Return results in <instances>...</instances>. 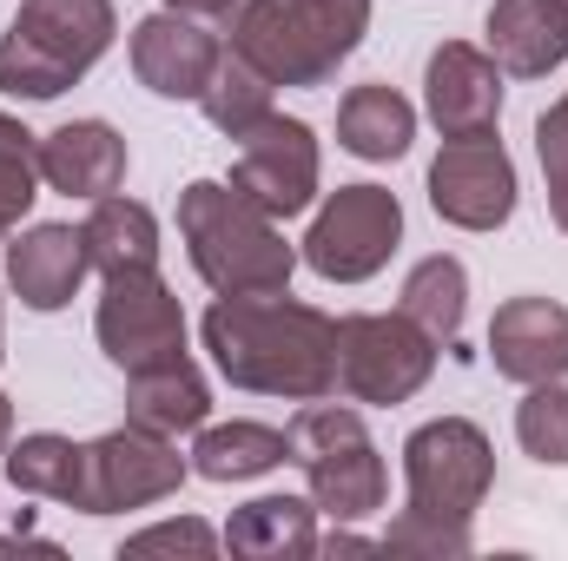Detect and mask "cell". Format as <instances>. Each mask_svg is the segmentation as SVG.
Returning a JSON list of instances; mask_svg holds the SVG:
<instances>
[{"instance_id":"obj_37","label":"cell","mask_w":568,"mask_h":561,"mask_svg":"<svg viewBox=\"0 0 568 561\" xmlns=\"http://www.w3.org/2000/svg\"><path fill=\"white\" fill-rule=\"evenodd\" d=\"M0 357H7V330H0Z\"/></svg>"},{"instance_id":"obj_14","label":"cell","mask_w":568,"mask_h":561,"mask_svg":"<svg viewBox=\"0 0 568 561\" xmlns=\"http://www.w3.org/2000/svg\"><path fill=\"white\" fill-rule=\"evenodd\" d=\"M219 60H225L219 33L205 20H192V13L159 7V13H145L133 27V73H140L145 93H159V100H199L205 80L219 73Z\"/></svg>"},{"instance_id":"obj_11","label":"cell","mask_w":568,"mask_h":561,"mask_svg":"<svg viewBox=\"0 0 568 561\" xmlns=\"http://www.w3.org/2000/svg\"><path fill=\"white\" fill-rule=\"evenodd\" d=\"M317 178H324V159H317V133L304 120H284V113H265L245 140H239V159H232V185L272 212V218H297L317 205Z\"/></svg>"},{"instance_id":"obj_2","label":"cell","mask_w":568,"mask_h":561,"mask_svg":"<svg viewBox=\"0 0 568 561\" xmlns=\"http://www.w3.org/2000/svg\"><path fill=\"white\" fill-rule=\"evenodd\" d=\"M179 238L192 272L219 297H272L291 290L297 252L284 245L278 218L258 212L232 178H192L179 192Z\"/></svg>"},{"instance_id":"obj_24","label":"cell","mask_w":568,"mask_h":561,"mask_svg":"<svg viewBox=\"0 0 568 561\" xmlns=\"http://www.w3.org/2000/svg\"><path fill=\"white\" fill-rule=\"evenodd\" d=\"M278 462H291V442L272 422H205L192 442V476L205 482H252V476H272Z\"/></svg>"},{"instance_id":"obj_25","label":"cell","mask_w":568,"mask_h":561,"mask_svg":"<svg viewBox=\"0 0 568 561\" xmlns=\"http://www.w3.org/2000/svg\"><path fill=\"white\" fill-rule=\"evenodd\" d=\"M7 482H13L20 496H40V502H67V509H80L87 442L53 436V429H33V436L7 442Z\"/></svg>"},{"instance_id":"obj_4","label":"cell","mask_w":568,"mask_h":561,"mask_svg":"<svg viewBox=\"0 0 568 561\" xmlns=\"http://www.w3.org/2000/svg\"><path fill=\"white\" fill-rule=\"evenodd\" d=\"M284 442H291V462H297L304 482H311L317 516H331V522H364V516L384 509L390 469H384L371 429H364V417H357L351 404H331V397L304 404V410L291 417V429H284Z\"/></svg>"},{"instance_id":"obj_8","label":"cell","mask_w":568,"mask_h":561,"mask_svg":"<svg viewBox=\"0 0 568 561\" xmlns=\"http://www.w3.org/2000/svg\"><path fill=\"white\" fill-rule=\"evenodd\" d=\"M185 456H179V436H159V429H106L87 442V482H80V516H120V509H152L165 496H179L185 482Z\"/></svg>"},{"instance_id":"obj_26","label":"cell","mask_w":568,"mask_h":561,"mask_svg":"<svg viewBox=\"0 0 568 561\" xmlns=\"http://www.w3.org/2000/svg\"><path fill=\"white\" fill-rule=\"evenodd\" d=\"M199 106H205V120H212L225 140H245V133L272 113V80H265L258 67H245L239 53H225V60H219V73L205 80Z\"/></svg>"},{"instance_id":"obj_19","label":"cell","mask_w":568,"mask_h":561,"mask_svg":"<svg viewBox=\"0 0 568 561\" xmlns=\"http://www.w3.org/2000/svg\"><path fill=\"white\" fill-rule=\"evenodd\" d=\"M212 417V384L192 357H172V364H152L126 377V422L159 429V436H192Z\"/></svg>"},{"instance_id":"obj_17","label":"cell","mask_w":568,"mask_h":561,"mask_svg":"<svg viewBox=\"0 0 568 561\" xmlns=\"http://www.w3.org/2000/svg\"><path fill=\"white\" fill-rule=\"evenodd\" d=\"M40 185L67 198H106L126 185V140L106 120H67L40 140Z\"/></svg>"},{"instance_id":"obj_35","label":"cell","mask_w":568,"mask_h":561,"mask_svg":"<svg viewBox=\"0 0 568 561\" xmlns=\"http://www.w3.org/2000/svg\"><path fill=\"white\" fill-rule=\"evenodd\" d=\"M7 442H13V404H7V390H0V456H7Z\"/></svg>"},{"instance_id":"obj_30","label":"cell","mask_w":568,"mask_h":561,"mask_svg":"<svg viewBox=\"0 0 568 561\" xmlns=\"http://www.w3.org/2000/svg\"><path fill=\"white\" fill-rule=\"evenodd\" d=\"M297 13L311 20V33H317L337 60H351L357 40H364V27H371V0H297Z\"/></svg>"},{"instance_id":"obj_29","label":"cell","mask_w":568,"mask_h":561,"mask_svg":"<svg viewBox=\"0 0 568 561\" xmlns=\"http://www.w3.org/2000/svg\"><path fill=\"white\" fill-rule=\"evenodd\" d=\"M377 549H390V555H469L476 542H469V529H456V522H429V516H397L390 529H384V542Z\"/></svg>"},{"instance_id":"obj_12","label":"cell","mask_w":568,"mask_h":561,"mask_svg":"<svg viewBox=\"0 0 568 561\" xmlns=\"http://www.w3.org/2000/svg\"><path fill=\"white\" fill-rule=\"evenodd\" d=\"M225 27H232V53L245 67H258L272 86H324L344 67L311 33V20L297 13V0H245Z\"/></svg>"},{"instance_id":"obj_1","label":"cell","mask_w":568,"mask_h":561,"mask_svg":"<svg viewBox=\"0 0 568 561\" xmlns=\"http://www.w3.org/2000/svg\"><path fill=\"white\" fill-rule=\"evenodd\" d=\"M205 350L232 390L317 404L337 397V317L297 297H219L205 310Z\"/></svg>"},{"instance_id":"obj_7","label":"cell","mask_w":568,"mask_h":561,"mask_svg":"<svg viewBox=\"0 0 568 561\" xmlns=\"http://www.w3.org/2000/svg\"><path fill=\"white\" fill-rule=\"evenodd\" d=\"M397 245H404L397 192H384V185H337L317 205L311 232H304V265L331 284H364L390 265Z\"/></svg>"},{"instance_id":"obj_36","label":"cell","mask_w":568,"mask_h":561,"mask_svg":"<svg viewBox=\"0 0 568 561\" xmlns=\"http://www.w3.org/2000/svg\"><path fill=\"white\" fill-rule=\"evenodd\" d=\"M556 120H568V93H562V100H556Z\"/></svg>"},{"instance_id":"obj_38","label":"cell","mask_w":568,"mask_h":561,"mask_svg":"<svg viewBox=\"0 0 568 561\" xmlns=\"http://www.w3.org/2000/svg\"><path fill=\"white\" fill-rule=\"evenodd\" d=\"M562 7H568V0H562Z\"/></svg>"},{"instance_id":"obj_22","label":"cell","mask_w":568,"mask_h":561,"mask_svg":"<svg viewBox=\"0 0 568 561\" xmlns=\"http://www.w3.org/2000/svg\"><path fill=\"white\" fill-rule=\"evenodd\" d=\"M410 140H417V106H410L397 86L371 80V86H351V93H344V106H337V145H344L351 159L384 165V159H404Z\"/></svg>"},{"instance_id":"obj_16","label":"cell","mask_w":568,"mask_h":561,"mask_svg":"<svg viewBox=\"0 0 568 561\" xmlns=\"http://www.w3.org/2000/svg\"><path fill=\"white\" fill-rule=\"evenodd\" d=\"M87 272H93V258H87V238L73 225H27L7 238V284L27 310L73 304Z\"/></svg>"},{"instance_id":"obj_3","label":"cell","mask_w":568,"mask_h":561,"mask_svg":"<svg viewBox=\"0 0 568 561\" xmlns=\"http://www.w3.org/2000/svg\"><path fill=\"white\" fill-rule=\"evenodd\" d=\"M113 33H120L113 0H27L0 33V93L60 100L73 80L100 67Z\"/></svg>"},{"instance_id":"obj_15","label":"cell","mask_w":568,"mask_h":561,"mask_svg":"<svg viewBox=\"0 0 568 561\" xmlns=\"http://www.w3.org/2000/svg\"><path fill=\"white\" fill-rule=\"evenodd\" d=\"M489 357L509 384H556L568 377V304L556 297H509L489 317Z\"/></svg>"},{"instance_id":"obj_6","label":"cell","mask_w":568,"mask_h":561,"mask_svg":"<svg viewBox=\"0 0 568 561\" xmlns=\"http://www.w3.org/2000/svg\"><path fill=\"white\" fill-rule=\"evenodd\" d=\"M436 370V344L404 310L337 317V390L351 404H410Z\"/></svg>"},{"instance_id":"obj_21","label":"cell","mask_w":568,"mask_h":561,"mask_svg":"<svg viewBox=\"0 0 568 561\" xmlns=\"http://www.w3.org/2000/svg\"><path fill=\"white\" fill-rule=\"evenodd\" d=\"M225 549L232 555H252V561L317 555V502H304V496H258V502L232 509Z\"/></svg>"},{"instance_id":"obj_20","label":"cell","mask_w":568,"mask_h":561,"mask_svg":"<svg viewBox=\"0 0 568 561\" xmlns=\"http://www.w3.org/2000/svg\"><path fill=\"white\" fill-rule=\"evenodd\" d=\"M80 238H87V258H93V272H100V278L159 272V218L145 212L140 198H120V192L93 198V212H87Z\"/></svg>"},{"instance_id":"obj_18","label":"cell","mask_w":568,"mask_h":561,"mask_svg":"<svg viewBox=\"0 0 568 561\" xmlns=\"http://www.w3.org/2000/svg\"><path fill=\"white\" fill-rule=\"evenodd\" d=\"M489 60L509 80H542L568 60V7L562 0H489Z\"/></svg>"},{"instance_id":"obj_27","label":"cell","mask_w":568,"mask_h":561,"mask_svg":"<svg viewBox=\"0 0 568 561\" xmlns=\"http://www.w3.org/2000/svg\"><path fill=\"white\" fill-rule=\"evenodd\" d=\"M33 198H40V133H27L13 113H0V238L20 232Z\"/></svg>"},{"instance_id":"obj_32","label":"cell","mask_w":568,"mask_h":561,"mask_svg":"<svg viewBox=\"0 0 568 561\" xmlns=\"http://www.w3.org/2000/svg\"><path fill=\"white\" fill-rule=\"evenodd\" d=\"M212 549H219V536H212L205 522L179 516V522H159V529L126 536V549H120V555H212Z\"/></svg>"},{"instance_id":"obj_5","label":"cell","mask_w":568,"mask_h":561,"mask_svg":"<svg viewBox=\"0 0 568 561\" xmlns=\"http://www.w3.org/2000/svg\"><path fill=\"white\" fill-rule=\"evenodd\" d=\"M489 482H496V449L469 417H436L424 429H410V442H404V489H410L404 509L410 516L469 529Z\"/></svg>"},{"instance_id":"obj_31","label":"cell","mask_w":568,"mask_h":561,"mask_svg":"<svg viewBox=\"0 0 568 561\" xmlns=\"http://www.w3.org/2000/svg\"><path fill=\"white\" fill-rule=\"evenodd\" d=\"M536 159L549 178V218L568 232V120H556V106L536 120Z\"/></svg>"},{"instance_id":"obj_28","label":"cell","mask_w":568,"mask_h":561,"mask_svg":"<svg viewBox=\"0 0 568 561\" xmlns=\"http://www.w3.org/2000/svg\"><path fill=\"white\" fill-rule=\"evenodd\" d=\"M516 442H523L536 462L568 469V390H562V377H556V384H529V397H523V410H516Z\"/></svg>"},{"instance_id":"obj_9","label":"cell","mask_w":568,"mask_h":561,"mask_svg":"<svg viewBox=\"0 0 568 561\" xmlns=\"http://www.w3.org/2000/svg\"><path fill=\"white\" fill-rule=\"evenodd\" d=\"M93 337H100L106 364H120L133 377V370L185 357V310L159 272H126V278H106V290H100Z\"/></svg>"},{"instance_id":"obj_13","label":"cell","mask_w":568,"mask_h":561,"mask_svg":"<svg viewBox=\"0 0 568 561\" xmlns=\"http://www.w3.org/2000/svg\"><path fill=\"white\" fill-rule=\"evenodd\" d=\"M424 106L443 140L496 133V120H503V67L469 40H443L424 67Z\"/></svg>"},{"instance_id":"obj_10","label":"cell","mask_w":568,"mask_h":561,"mask_svg":"<svg viewBox=\"0 0 568 561\" xmlns=\"http://www.w3.org/2000/svg\"><path fill=\"white\" fill-rule=\"evenodd\" d=\"M429 205L456 232H496L516 218V159L503 152L496 133L443 140L429 159Z\"/></svg>"},{"instance_id":"obj_23","label":"cell","mask_w":568,"mask_h":561,"mask_svg":"<svg viewBox=\"0 0 568 561\" xmlns=\"http://www.w3.org/2000/svg\"><path fill=\"white\" fill-rule=\"evenodd\" d=\"M397 310L424 330L436 350L469 357V350H463V310H469V272H463V258H449V252L417 258L410 278H404V304H397Z\"/></svg>"},{"instance_id":"obj_33","label":"cell","mask_w":568,"mask_h":561,"mask_svg":"<svg viewBox=\"0 0 568 561\" xmlns=\"http://www.w3.org/2000/svg\"><path fill=\"white\" fill-rule=\"evenodd\" d=\"M159 7H172V13H192V20H232L245 0H159Z\"/></svg>"},{"instance_id":"obj_34","label":"cell","mask_w":568,"mask_h":561,"mask_svg":"<svg viewBox=\"0 0 568 561\" xmlns=\"http://www.w3.org/2000/svg\"><path fill=\"white\" fill-rule=\"evenodd\" d=\"M317 549H324V555H357V549H371V542H364V536H351V529H337V536H331V542H317Z\"/></svg>"}]
</instances>
